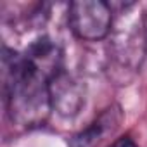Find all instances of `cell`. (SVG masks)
<instances>
[{
  "label": "cell",
  "mask_w": 147,
  "mask_h": 147,
  "mask_svg": "<svg viewBox=\"0 0 147 147\" xmlns=\"http://www.w3.org/2000/svg\"><path fill=\"white\" fill-rule=\"evenodd\" d=\"M69 28L80 40L99 42L113 28V7L102 0H78L69 5Z\"/></svg>",
  "instance_id": "obj_1"
},
{
  "label": "cell",
  "mask_w": 147,
  "mask_h": 147,
  "mask_svg": "<svg viewBox=\"0 0 147 147\" xmlns=\"http://www.w3.org/2000/svg\"><path fill=\"white\" fill-rule=\"evenodd\" d=\"M109 147H138V145H137V142H135L130 135H125V137L116 138Z\"/></svg>",
  "instance_id": "obj_4"
},
{
  "label": "cell",
  "mask_w": 147,
  "mask_h": 147,
  "mask_svg": "<svg viewBox=\"0 0 147 147\" xmlns=\"http://www.w3.org/2000/svg\"><path fill=\"white\" fill-rule=\"evenodd\" d=\"M142 36H144V45L147 47V11L142 18Z\"/></svg>",
  "instance_id": "obj_5"
},
{
  "label": "cell",
  "mask_w": 147,
  "mask_h": 147,
  "mask_svg": "<svg viewBox=\"0 0 147 147\" xmlns=\"http://www.w3.org/2000/svg\"><path fill=\"white\" fill-rule=\"evenodd\" d=\"M50 107L61 116H75L85 104V87L62 69L50 80Z\"/></svg>",
  "instance_id": "obj_2"
},
{
  "label": "cell",
  "mask_w": 147,
  "mask_h": 147,
  "mask_svg": "<svg viewBox=\"0 0 147 147\" xmlns=\"http://www.w3.org/2000/svg\"><path fill=\"white\" fill-rule=\"evenodd\" d=\"M119 123H121V109L118 106H111L94 123H90L85 130L73 137L71 147H97L107 133H113L119 126Z\"/></svg>",
  "instance_id": "obj_3"
}]
</instances>
